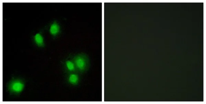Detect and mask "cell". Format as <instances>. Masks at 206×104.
I'll use <instances>...</instances> for the list:
<instances>
[{"label":"cell","mask_w":206,"mask_h":104,"mask_svg":"<svg viewBox=\"0 0 206 104\" xmlns=\"http://www.w3.org/2000/svg\"><path fill=\"white\" fill-rule=\"evenodd\" d=\"M73 62L76 69L80 73H85L88 70L90 61L86 54L81 53L76 55L73 58Z\"/></svg>","instance_id":"cell-1"},{"label":"cell","mask_w":206,"mask_h":104,"mask_svg":"<svg viewBox=\"0 0 206 104\" xmlns=\"http://www.w3.org/2000/svg\"><path fill=\"white\" fill-rule=\"evenodd\" d=\"M25 87L23 82L19 81H15L11 84L10 88L12 92L19 93L22 92Z\"/></svg>","instance_id":"cell-2"},{"label":"cell","mask_w":206,"mask_h":104,"mask_svg":"<svg viewBox=\"0 0 206 104\" xmlns=\"http://www.w3.org/2000/svg\"><path fill=\"white\" fill-rule=\"evenodd\" d=\"M80 77L77 74L72 73L69 76L68 81L69 83L73 85H77L80 82Z\"/></svg>","instance_id":"cell-3"},{"label":"cell","mask_w":206,"mask_h":104,"mask_svg":"<svg viewBox=\"0 0 206 104\" xmlns=\"http://www.w3.org/2000/svg\"><path fill=\"white\" fill-rule=\"evenodd\" d=\"M60 31V27L56 22L52 23L50 27V32L52 35H56Z\"/></svg>","instance_id":"cell-4"},{"label":"cell","mask_w":206,"mask_h":104,"mask_svg":"<svg viewBox=\"0 0 206 104\" xmlns=\"http://www.w3.org/2000/svg\"><path fill=\"white\" fill-rule=\"evenodd\" d=\"M34 40L36 44L39 46H42L44 44V39L42 35L39 33L35 35Z\"/></svg>","instance_id":"cell-5"},{"label":"cell","mask_w":206,"mask_h":104,"mask_svg":"<svg viewBox=\"0 0 206 104\" xmlns=\"http://www.w3.org/2000/svg\"><path fill=\"white\" fill-rule=\"evenodd\" d=\"M66 66L67 70L70 72H73L75 70L76 67L73 61L70 60H67L66 62Z\"/></svg>","instance_id":"cell-6"}]
</instances>
